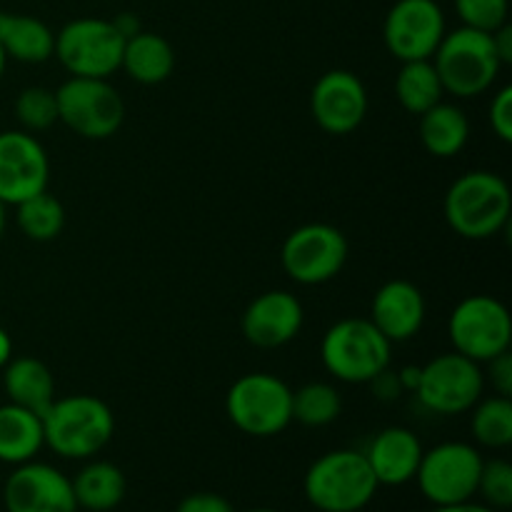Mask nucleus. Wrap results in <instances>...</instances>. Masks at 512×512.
Wrapping results in <instances>:
<instances>
[{
	"label": "nucleus",
	"mask_w": 512,
	"mask_h": 512,
	"mask_svg": "<svg viewBox=\"0 0 512 512\" xmlns=\"http://www.w3.org/2000/svg\"><path fill=\"white\" fill-rule=\"evenodd\" d=\"M120 68L140 85H160L173 75L175 50L163 35L138 30L125 38Z\"/></svg>",
	"instance_id": "nucleus-21"
},
{
	"label": "nucleus",
	"mask_w": 512,
	"mask_h": 512,
	"mask_svg": "<svg viewBox=\"0 0 512 512\" xmlns=\"http://www.w3.org/2000/svg\"><path fill=\"white\" fill-rule=\"evenodd\" d=\"M473 438L490 450H503L512 443V400L503 395L480 398L473 405Z\"/></svg>",
	"instance_id": "nucleus-28"
},
{
	"label": "nucleus",
	"mask_w": 512,
	"mask_h": 512,
	"mask_svg": "<svg viewBox=\"0 0 512 512\" xmlns=\"http://www.w3.org/2000/svg\"><path fill=\"white\" fill-rule=\"evenodd\" d=\"M0 45L8 58L38 65L53 58L55 33L33 15L0 13Z\"/></svg>",
	"instance_id": "nucleus-22"
},
{
	"label": "nucleus",
	"mask_w": 512,
	"mask_h": 512,
	"mask_svg": "<svg viewBox=\"0 0 512 512\" xmlns=\"http://www.w3.org/2000/svg\"><path fill=\"white\" fill-rule=\"evenodd\" d=\"M3 388L10 403L43 415L55 400V378L38 358H10L3 368Z\"/></svg>",
	"instance_id": "nucleus-20"
},
{
	"label": "nucleus",
	"mask_w": 512,
	"mask_h": 512,
	"mask_svg": "<svg viewBox=\"0 0 512 512\" xmlns=\"http://www.w3.org/2000/svg\"><path fill=\"white\" fill-rule=\"evenodd\" d=\"M348 238L328 223H308L295 228L280 250L283 270L300 285H323L348 263Z\"/></svg>",
	"instance_id": "nucleus-12"
},
{
	"label": "nucleus",
	"mask_w": 512,
	"mask_h": 512,
	"mask_svg": "<svg viewBox=\"0 0 512 512\" xmlns=\"http://www.w3.org/2000/svg\"><path fill=\"white\" fill-rule=\"evenodd\" d=\"M45 445L65 460H88L113 440L115 415L93 395L55 398L43 415Z\"/></svg>",
	"instance_id": "nucleus-2"
},
{
	"label": "nucleus",
	"mask_w": 512,
	"mask_h": 512,
	"mask_svg": "<svg viewBox=\"0 0 512 512\" xmlns=\"http://www.w3.org/2000/svg\"><path fill=\"white\" fill-rule=\"evenodd\" d=\"M455 10L465 28L493 33L508 23L510 0H455Z\"/></svg>",
	"instance_id": "nucleus-32"
},
{
	"label": "nucleus",
	"mask_w": 512,
	"mask_h": 512,
	"mask_svg": "<svg viewBox=\"0 0 512 512\" xmlns=\"http://www.w3.org/2000/svg\"><path fill=\"white\" fill-rule=\"evenodd\" d=\"M488 380L493 385L495 395H503V398H510L512 395V353L505 350V353L495 355L493 360H488Z\"/></svg>",
	"instance_id": "nucleus-34"
},
{
	"label": "nucleus",
	"mask_w": 512,
	"mask_h": 512,
	"mask_svg": "<svg viewBox=\"0 0 512 512\" xmlns=\"http://www.w3.org/2000/svg\"><path fill=\"white\" fill-rule=\"evenodd\" d=\"M395 95L398 103L410 115H423L433 105L443 100L445 88L440 83V75L435 70L433 60H410L403 63L398 78H395Z\"/></svg>",
	"instance_id": "nucleus-26"
},
{
	"label": "nucleus",
	"mask_w": 512,
	"mask_h": 512,
	"mask_svg": "<svg viewBox=\"0 0 512 512\" xmlns=\"http://www.w3.org/2000/svg\"><path fill=\"white\" fill-rule=\"evenodd\" d=\"M343 413V398L328 383H308L293 393V420L305 428H325Z\"/></svg>",
	"instance_id": "nucleus-29"
},
{
	"label": "nucleus",
	"mask_w": 512,
	"mask_h": 512,
	"mask_svg": "<svg viewBox=\"0 0 512 512\" xmlns=\"http://www.w3.org/2000/svg\"><path fill=\"white\" fill-rule=\"evenodd\" d=\"M15 223L23 230L25 238L35 240V243H50L65 228L63 203L48 190H43V193L15 205Z\"/></svg>",
	"instance_id": "nucleus-27"
},
{
	"label": "nucleus",
	"mask_w": 512,
	"mask_h": 512,
	"mask_svg": "<svg viewBox=\"0 0 512 512\" xmlns=\"http://www.w3.org/2000/svg\"><path fill=\"white\" fill-rule=\"evenodd\" d=\"M8 512H78L73 480L48 463L15 465L3 488Z\"/></svg>",
	"instance_id": "nucleus-15"
},
{
	"label": "nucleus",
	"mask_w": 512,
	"mask_h": 512,
	"mask_svg": "<svg viewBox=\"0 0 512 512\" xmlns=\"http://www.w3.org/2000/svg\"><path fill=\"white\" fill-rule=\"evenodd\" d=\"M303 305L288 290H268L258 295L243 313V335L250 345L263 350L283 348L298 338L303 328Z\"/></svg>",
	"instance_id": "nucleus-17"
},
{
	"label": "nucleus",
	"mask_w": 512,
	"mask_h": 512,
	"mask_svg": "<svg viewBox=\"0 0 512 512\" xmlns=\"http://www.w3.org/2000/svg\"><path fill=\"white\" fill-rule=\"evenodd\" d=\"M50 160L28 130L0 133V203L18 205L48 190Z\"/></svg>",
	"instance_id": "nucleus-14"
},
{
	"label": "nucleus",
	"mask_w": 512,
	"mask_h": 512,
	"mask_svg": "<svg viewBox=\"0 0 512 512\" xmlns=\"http://www.w3.org/2000/svg\"><path fill=\"white\" fill-rule=\"evenodd\" d=\"M58 120L88 140L113 138L125 120V103L108 78H70L55 90Z\"/></svg>",
	"instance_id": "nucleus-8"
},
{
	"label": "nucleus",
	"mask_w": 512,
	"mask_h": 512,
	"mask_svg": "<svg viewBox=\"0 0 512 512\" xmlns=\"http://www.w3.org/2000/svg\"><path fill=\"white\" fill-rule=\"evenodd\" d=\"M125 35L113 20L78 18L55 33V58L75 78H110L120 70Z\"/></svg>",
	"instance_id": "nucleus-7"
},
{
	"label": "nucleus",
	"mask_w": 512,
	"mask_h": 512,
	"mask_svg": "<svg viewBox=\"0 0 512 512\" xmlns=\"http://www.w3.org/2000/svg\"><path fill=\"white\" fill-rule=\"evenodd\" d=\"M478 493L483 495L485 505L498 512L512 508V465L508 460L495 458L483 460L480 470Z\"/></svg>",
	"instance_id": "nucleus-31"
},
{
	"label": "nucleus",
	"mask_w": 512,
	"mask_h": 512,
	"mask_svg": "<svg viewBox=\"0 0 512 512\" xmlns=\"http://www.w3.org/2000/svg\"><path fill=\"white\" fill-rule=\"evenodd\" d=\"M445 35V15L435 0H398L383 25L385 48L400 60H428Z\"/></svg>",
	"instance_id": "nucleus-13"
},
{
	"label": "nucleus",
	"mask_w": 512,
	"mask_h": 512,
	"mask_svg": "<svg viewBox=\"0 0 512 512\" xmlns=\"http://www.w3.org/2000/svg\"><path fill=\"white\" fill-rule=\"evenodd\" d=\"M455 353L488 363L495 355L510 350L512 318L503 303L493 295H470L455 305L448 323Z\"/></svg>",
	"instance_id": "nucleus-10"
},
{
	"label": "nucleus",
	"mask_w": 512,
	"mask_h": 512,
	"mask_svg": "<svg viewBox=\"0 0 512 512\" xmlns=\"http://www.w3.org/2000/svg\"><path fill=\"white\" fill-rule=\"evenodd\" d=\"M483 470V455L470 443H440L423 450L418 473V488L435 508L468 503L478 495V480Z\"/></svg>",
	"instance_id": "nucleus-9"
},
{
	"label": "nucleus",
	"mask_w": 512,
	"mask_h": 512,
	"mask_svg": "<svg viewBox=\"0 0 512 512\" xmlns=\"http://www.w3.org/2000/svg\"><path fill=\"white\" fill-rule=\"evenodd\" d=\"M3 230H5V205L0 203V238H3Z\"/></svg>",
	"instance_id": "nucleus-40"
},
{
	"label": "nucleus",
	"mask_w": 512,
	"mask_h": 512,
	"mask_svg": "<svg viewBox=\"0 0 512 512\" xmlns=\"http://www.w3.org/2000/svg\"><path fill=\"white\" fill-rule=\"evenodd\" d=\"M445 93L455 98H478L493 88L503 63L495 53L493 35L475 28H458L445 33L433 58Z\"/></svg>",
	"instance_id": "nucleus-5"
},
{
	"label": "nucleus",
	"mask_w": 512,
	"mask_h": 512,
	"mask_svg": "<svg viewBox=\"0 0 512 512\" xmlns=\"http://www.w3.org/2000/svg\"><path fill=\"white\" fill-rule=\"evenodd\" d=\"M5 63H8V55H5L3 45H0V78H3V73H5Z\"/></svg>",
	"instance_id": "nucleus-39"
},
{
	"label": "nucleus",
	"mask_w": 512,
	"mask_h": 512,
	"mask_svg": "<svg viewBox=\"0 0 512 512\" xmlns=\"http://www.w3.org/2000/svg\"><path fill=\"white\" fill-rule=\"evenodd\" d=\"M245 512H278V510H270V508H255V510H245Z\"/></svg>",
	"instance_id": "nucleus-41"
},
{
	"label": "nucleus",
	"mask_w": 512,
	"mask_h": 512,
	"mask_svg": "<svg viewBox=\"0 0 512 512\" xmlns=\"http://www.w3.org/2000/svg\"><path fill=\"white\" fill-rule=\"evenodd\" d=\"M490 125H493L495 135L503 143L512 140V88L505 85L495 93L493 103H490Z\"/></svg>",
	"instance_id": "nucleus-33"
},
{
	"label": "nucleus",
	"mask_w": 512,
	"mask_h": 512,
	"mask_svg": "<svg viewBox=\"0 0 512 512\" xmlns=\"http://www.w3.org/2000/svg\"><path fill=\"white\" fill-rule=\"evenodd\" d=\"M225 413L240 433L273 438L293 423V390L278 375L248 373L230 385Z\"/></svg>",
	"instance_id": "nucleus-6"
},
{
	"label": "nucleus",
	"mask_w": 512,
	"mask_h": 512,
	"mask_svg": "<svg viewBox=\"0 0 512 512\" xmlns=\"http://www.w3.org/2000/svg\"><path fill=\"white\" fill-rule=\"evenodd\" d=\"M125 475L118 465L95 460L88 463L73 478V493L78 508L88 512H110L118 508L125 498Z\"/></svg>",
	"instance_id": "nucleus-25"
},
{
	"label": "nucleus",
	"mask_w": 512,
	"mask_h": 512,
	"mask_svg": "<svg viewBox=\"0 0 512 512\" xmlns=\"http://www.w3.org/2000/svg\"><path fill=\"white\" fill-rule=\"evenodd\" d=\"M378 480L360 450H330L308 468L303 493L320 512H360L378 495Z\"/></svg>",
	"instance_id": "nucleus-3"
},
{
	"label": "nucleus",
	"mask_w": 512,
	"mask_h": 512,
	"mask_svg": "<svg viewBox=\"0 0 512 512\" xmlns=\"http://www.w3.org/2000/svg\"><path fill=\"white\" fill-rule=\"evenodd\" d=\"M485 375L480 363L460 353H443L415 375L420 403L438 415H463L483 398Z\"/></svg>",
	"instance_id": "nucleus-11"
},
{
	"label": "nucleus",
	"mask_w": 512,
	"mask_h": 512,
	"mask_svg": "<svg viewBox=\"0 0 512 512\" xmlns=\"http://www.w3.org/2000/svg\"><path fill=\"white\" fill-rule=\"evenodd\" d=\"M433 512H498V510L468 500V503H460V505H443V508H435Z\"/></svg>",
	"instance_id": "nucleus-37"
},
{
	"label": "nucleus",
	"mask_w": 512,
	"mask_h": 512,
	"mask_svg": "<svg viewBox=\"0 0 512 512\" xmlns=\"http://www.w3.org/2000/svg\"><path fill=\"white\" fill-rule=\"evenodd\" d=\"M493 45H495V53H498L500 63L510 65L512 63V25L505 23L500 25L498 30H493Z\"/></svg>",
	"instance_id": "nucleus-36"
},
{
	"label": "nucleus",
	"mask_w": 512,
	"mask_h": 512,
	"mask_svg": "<svg viewBox=\"0 0 512 512\" xmlns=\"http://www.w3.org/2000/svg\"><path fill=\"white\" fill-rule=\"evenodd\" d=\"M393 343L370 318H345L335 323L320 343L325 370L343 383H375L388 373Z\"/></svg>",
	"instance_id": "nucleus-4"
},
{
	"label": "nucleus",
	"mask_w": 512,
	"mask_h": 512,
	"mask_svg": "<svg viewBox=\"0 0 512 512\" xmlns=\"http://www.w3.org/2000/svg\"><path fill=\"white\" fill-rule=\"evenodd\" d=\"M10 358H13V340H10L8 330L0 328V370L10 363Z\"/></svg>",
	"instance_id": "nucleus-38"
},
{
	"label": "nucleus",
	"mask_w": 512,
	"mask_h": 512,
	"mask_svg": "<svg viewBox=\"0 0 512 512\" xmlns=\"http://www.w3.org/2000/svg\"><path fill=\"white\" fill-rule=\"evenodd\" d=\"M15 115H18L20 125L28 133H38V130H48L50 125L58 123V100H55V90L40 88H25L15 100Z\"/></svg>",
	"instance_id": "nucleus-30"
},
{
	"label": "nucleus",
	"mask_w": 512,
	"mask_h": 512,
	"mask_svg": "<svg viewBox=\"0 0 512 512\" xmlns=\"http://www.w3.org/2000/svg\"><path fill=\"white\" fill-rule=\"evenodd\" d=\"M43 418L20 405H0V463L23 465L43 450Z\"/></svg>",
	"instance_id": "nucleus-23"
},
{
	"label": "nucleus",
	"mask_w": 512,
	"mask_h": 512,
	"mask_svg": "<svg viewBox=\"0 0 512 512\" xmlns=\"http://www.w3.org/2000/svg\"><path fill=\"white\" fill-rule=\"evenodd\" d=\"M445 220L465 240H488L508 225L512 195L508 180L490 170L460 175L445 193Z\"/></svg>",
	"instance_id": "nucleus-1"
},
{
	"label": "nucleus",
	"mask_w": 512,
	"mask_h": 512,
	"mask_svg": "<svg viewBox=\"0 0 512 512\" xmlns=\"http://www.w3.org/2000/svg\"><path fill=\"white\" fill-rule=\"evenodd\" d=\"M470 120L463 108L453 103L433 105L420 115V140L423 148L435 158H453L468 145Z\"/></svg>",
	"instance_id": "nucleus-24"
},
{
	"label": "nucleus",
	"mask_w": 512,
	"mask_h": 512,
	"mask_svg": "<svg viewBox=\"0 0 512 512\" xmlns=\"http://www.w3.org/2000/svg\"><path fill=\"white\" fill-rule=\"evenodd\" d=\"M175 512H235L233 505L218 493H193L180 500Z\"/></svg>",
	"instance_id": "nucleus-35"
},
{
	"label": "nucleus",
	"mask_w": 512,
	"mask_h": 512,
	"mask_svg": "<svg viewBox=\"0 0 512 512\" xmlns=\"http://www.w3.org/2000/svg\"><path fill=\"white\" fill-rule=\"evenodd\" d=\"M420 458H423L420 438L413 430L398 428V425L380 430L365 450V460L378 485H388V488H400L415 480Z\"/></svg>",
	"instance_id": "nucleus-19"
},
{
	"label": "nucleus",
	"mask_w": 512,
	"mask_h": 512,
	"mask_svg": "<svg viewBox=\"0 0 512 512\" xmlns=\"http://www.w3.org/2000/svg\"><path fill=\"white\" fill-rule=\"evenodd\" d=\"M310 110L320 130L330 135H348L360 128L368 115V90L350 70H328L313 85Z\"/></svg>",
	"instance_id": "nucleus-16"
},
{
	"label": "nucleus",
	"mask_w": 512,
	"mask_h": 512,
	"mask_svg": "<svg viewBox=\"0 0 512 512\" xmlns=\"http://www.w3.org/2000/svg\"><path fill=\"white\" fill-rule=\"evenodd\" d=\"M370 323L390 340L405 343L415 338L425 323V298L410 280H390L375 293Z\"/></svg>",
	"instance_id": "nucleus-18"
}]
</instances>
